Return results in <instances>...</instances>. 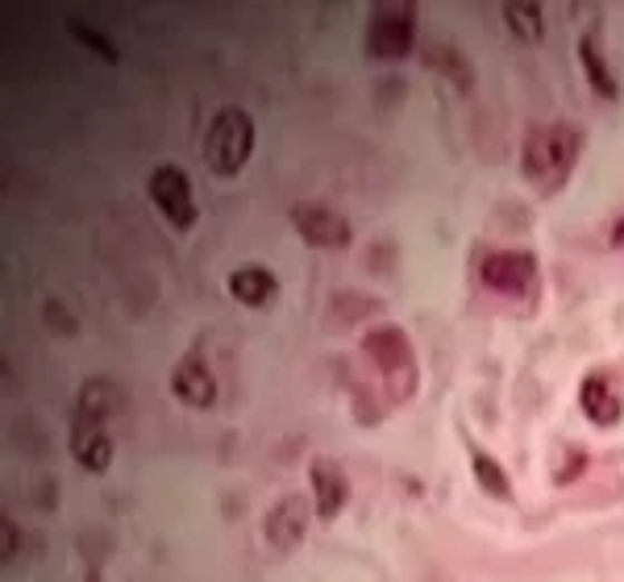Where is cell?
I'll return each instance as SVG.
<instances>
[{"mask_svg": "<svg viewBox=\"0 0 624 582\" xmlns=\"http://www.w3.org/2000/svg\"><path fill=\"white\" fill-rule=\"evenodd\" d=\"M470 466H475V479L484 483L487 495H496V500H508V495H513V483H508V471L499 466L496 457H487L484 450H470Z\"/></svg>", "mask_w": 624, "mask_h": 582, "instance_id": "cell-17", "label": "cell"}, {"mask_svg": "<svg viewBox=\"0 0 624 582\" xmlns=\"http://www.w3.org/2000/svg\"><path fill=\"white\" fill-rule=\"evenodd\" d=\"M417 47V9L412 4H383L371 13L367 26V50L374 59H404Z\"/></svg>", "mask_w": 624, "mask_h": 582, "instance_id": "cell-4", "label": "cell"}, {"mask_svg": "<svg viewBox=\"0 0 624 582\" xmlns=\"http://www.w3.org/2000/svg\"><path fill=\"white\" fill-rule=\"evenodd\" d=\"M117 408H121V395H117V387H113L109 378H88V383H84L76 416H88V421H100V425H105L109 416H117Z\"/></svg>", "mask_w": 624, "mask_h": 582, "instance_id": "cell-14", "label": "cell"}, {"mask_svg": "<svg viewBox=\"0 0 624 582\" xmlns=\"http://www.w3.org/2000/svg\"><path fill=\"white\" fill-rule=\"evenodd\" d=\"M0 545H4V558H17V545H21V529H17L13 520H4V529H0Z\"/></svg>", "mask_w": 624, "mask_h": 582, "instance_id": "cell-19", "label": "cell"}, {"mask_svg": "<svg viewBox=\"0 0 624 582\" xmlns=\"http://www.w3.org/2000/svg\"><path fill=\"white\" fill-rule=\"evenodd\" d=\"M71 33H76L79 42H88V47H92V55H100V59H109V63H117V50H113L109 38H100V33L88 30V26H71Z\"/></svg>", "mask_w": 624, "mask_h": 582, "instance_id": "cell-18", "label": "cell"}, {"mask_svg": "<svg viewBox=\"0 0 624 582\" xmlns=\"http://www.w3.org/2000/svg\"><path fill=\"white\" fill-rule=\"evenodd\" d=\"M621 241H624V225H621Z\"/></svg>", "mask_w": 624, "mask_h": 582, "instance_id": "cell-20", "label": "cell"}, {"mask_svg": "<svg viewBox=\"0 0 624 582\" xmlns=\"http://www.w3.org/2000/svg\"><path fill=\"white\" fill-rule=\"evenodd\" d=\"M150 200H155V208L172 220L175 229H192L196 217H201L196 196H192V179L175 162H163V167L150 171Z\"/></svg>", "mask_w": 624, "mask_h": 582, "instance_id": "cell-5", "label": "cell"}, {"mask_svg": "<svg viewBox=\"0 0 624 582\" xmlns=\"http://www.w3.org/2000/svg\"><path fill=\"white\" fill-rule=\"evenodd\" d=\"M578 59H583V67H587V79H592V88L599 96H616L621 88H616V76H612V67L604 63V55H599V47H595V38H583L578 42Z\"/></svg>", "mask_w": 624, "mask_h": 582, "instance_id": "cell-15", "label": "cell"}, {"mask_svg": "<svg viewBox=\"0 0 624 582\" xmlns=\"http://www.w3.org/2000/svg\"><path fill=\"white\" fill-rule=\"evenodd\" d=\"M504 26L520 38V42H542V4H504Z\"/></svg>", "mask_w": 624, "mask_h": 582, "instance_id": "cell-16", "label": "cell"}, {"mask_svg": "<svg viewBox=\"0 0 624 582\" xmlns=\"http://www.w3.org/2000/svg\"><path fill=\"white\" fill-rule=\"evenodd\" d=\"M362 349L371 354V363L379 366V375L388 378V387L396 399H408L417 392V358H412V342L404 337V329L396 325H383V329H371Z\"/></svg>", "mask_w": 624, "mask_h": 582, "instance_id": "cell-3", "label": "cell"}, {"mask_svg": "<svg viewBox=\"0 0 624 582\" xmlns=\"http://www.w3.org/2000/svg\"><path fill=\"white\" fill-rule=\"evenodd\" d=\"M71 454L84 471L105 474L113 466V437L109 428L100 421H88V416H76V428H71Z\"/></svg>", "mask_w": 624, "mask_h": 582, "instance_id": "cell-9", "label": "cell"}, {"mask_svg": "<svg viewBox=\"0 0 624 582\" xmlns=\"http://www.w3.org/2000/svg\"><path fill=\"white\" fill-rule=\"evenodd\" d=\"M312 500H316V516L321 520H333L350 504V479H345L338 462H329V457L312 462Z\"/></svg>", "mask_w": 624, "mask_h": 582, "instance_id": "cell-10", "label": "cell"}, {"mask_svg": "<svg viewBox=\"0 0 624 582\" xmlns=\"http://www.w3.org/2000/svg\"><path fill=\"white\" fill-rule=\"evenodd\" d=\"M479 275H484V284L491 287V292L520 296V292H529L533 275H537V263H533V254H525V250H499V254H487Z\"/></svg>", "mask_w": 624, "mask_h": 582, "instance_id": "cell-7", "label": "cell"}, {"mask_svg": "<svg viewBox=\"0 0 624 582\" xmlns=\"http://www.w3.org/2000/svg\"><path fill=\"white\" fill-rule=\"evenodd\" d=\"M578 404H583V412L592 416L595 425H616V421L624 416V395H621V387H616V378L599 375V371L583 378Z\"/></svg>", "mask_w": 624, "mask_h": 582, "instance_id": "cell-11", "label": "cell"}, {"mask_svg": "<svg viewBox=\"0 0 624 582\" xmlns=\"http://www.w3.org/2000/svg\"><path fill=\"white\" fill-rule=\"evenodd\" d=\"M172 392L179 395V404H187V408H213L217 404V378L192 354V358H184V363L175 366Z\"/></svg>", "mask_w": 624, "mask_h": 582, "instance_id": "cell-12", "label": "cell"}, {"mask_svg": "<svg viewBox=\"0 0 624 582\" xmlns=\"http://www.w3.org/2000/svg\"><path fill=\"white\" fill-rule=\"evenodd\" d=\"M309 520H312V504L304 495H283L280 504L266 512V541L275 550H296L304 533H309Z\"/></svg>", "mask_w": 624, "mask_h": 582, "instance_id": "cell-8", "label": "cell"}, {"mask_svg": "<svg viewBox=\"0 0 624 582\" xmlns=\"http://www.w3.org/2000/svg\"><path fill=\"white\" fill-rule=\"evenodd\" d=\"M250 155H254V121H250V112L237 109V105L221 109L213 117L208 134H204V162H208V171L230 179V175L246 167Z\"/></svg>", "mask_w": 624, "mask_h": 582, "instance_id": "cell-2", "label": "cell"}, {"mask_svg": "<svg viewBox=\"0 0 624 582\" xmlns=\"http://www.w3.org/2000/svg\"><path fill=\"white\" fill-rule=\"evenodd\" d=\"M292 225H296V234L316 246V250H345L350 246V220L338 213V208H325V205H292Z\"/></svg>", "mask_w": 624, "mask_h": 582, "instance_id": "cell-6", "label": "cell"}, {"mask_svg": "<svg viewBox=\"0 0 624 582\" xmlns=\"http://www.w3.org/2000/svg\"><path fill=\"white\" fill-rule=\"evenodd\" d=\"M578 150H583V134L575 126H566V121L533 126L525 134V146H520V171L533 188L558 191L575 171Z\"/></svg>", "mask_w": 624, "mask_h": 582, "instance_id": "cell-1", "label": "cell"}, {"mask_svg": "<svg viewBox=\"0 0 624 582\" xmlns=\"http://www.w3.org/2000/svg\"><path fill=\"white\" fill-rule=\"evenodd\" d=\"M275 292H280V284H275V275L263 267H237L234 275H230V296H234L237 304H246V308L271 304Z\"/></svg>", "mask_w": 624, "mask_h": 582, "instance_id": "cell-13", "label": "cell"}]
</instances>
